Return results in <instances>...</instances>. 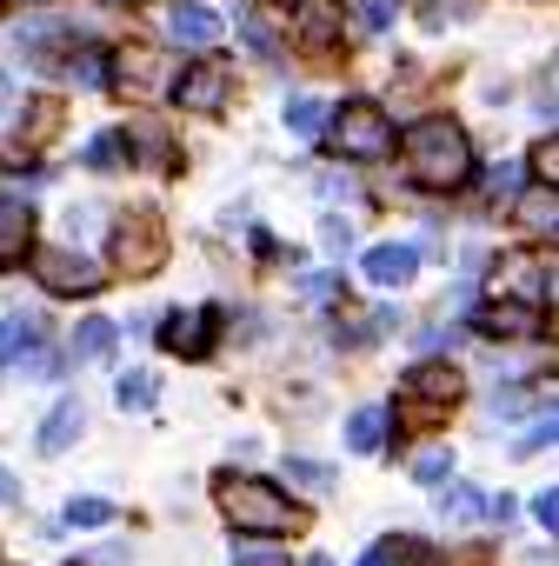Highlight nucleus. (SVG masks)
I'll return each instance as SVG.
<instances>
[{
    "label": "nucleus",
    "instance_id": "nucleus-1",
    "mask_svg": "<svg viewBox=\"0 0 559 566\" xmlns=\"http://www.w3.org/2000/svg\"><path fill=\"white\" fill-rule=\"evenodd\" d=\"M400 154H407V174L426 187V193H453V187H466V174H473V147H466V134L453 127V120H413L407 127V140H400Z\"/></svg>",
    "mask_w": 559,
    "mask_h": 566
},
{
    "label": "nucleus",
    "instance_id": "nucleus-2",
    "mask_svg": "<svg viewBox=\"0 0 559 566\" xmlns=\"http://www.w3.org/2000/svg\"><path fill=\"white\" fill-rule=\"evenodd\" d=\"M233 533H260V539H280V533H294L307 520V506H294L287 493H280L273 480H253V473H220L213 480Z\"/></svg>",
    "mask_w": 559,
    "mask_h": 566
},
{
    "label": "nucleus",
    "instance_id": "nucleus-3",
    "mask_svg": "<svg viewBox=\"0 0 559 566\" xmlns=\"http://www.w3.org/2000/svg\"><path fill=\"white\" fill-rule=\"evenodd\" d=\"M327 147H334L340 160H380V154H393V120H387V107L347 101V107L327 120Z\"/></svg>",
    "mask_w": 559,
    "mask_h": 566
},
{
    "label": "nucleus",
    "instance_id": "nucleus-4",
    "mask_svg": "<svg viewBox=\"0 0 559 566\" xmlns=\"http://www.w3.org/2000/svg\"><path fill=\"white\" fill-rule=\"evenodd\" d=\"M34 280H41L54 301H87V294H101V266H94L81 247H34Z\"/></svg>",
    "mask_w": 559,
    "mask_h": 566
},
{
    "label": "nucleus",
    "instance_id": "nucleus-5",
    "mask_svg": "<svg viewBox=\"0 0 559 566\" xmlns=\"http://www.w3.org/2000/svg\"><path fill=\"white\" fill-rule=\"evenodd\" d=\"M226 87H233V67H226V61H193V67H180L173 101H180L187 114H220V107H226Z\"/></svg>",
    "mask_w": 559,
    "mask_h": 566
},
{
    "label": "nucleus",
    "instance_id": "nucleus-6",
    "mask_svg": "<svg viewBox=\"0 0 559 566\" xmlns=\"http://www.w3.org/2000/svg\"><path fill=\"white\" fill-rule=\"evenodd\" d=\"M213 334H220V307H193V314H167L160 321V347L180 354V360H207Z\"/></svg>",
    "mask_w": 559,
    "mask_h": 566
},
{
    "label": "nucleus",
    "instance_id": "nucleus-7",
    "mask_svg": "<svg viewBox=\"0 0 559 566\" xmlns=\"http://www.w3.org/2000/svg\"><path fill=\"white\" fill-rule=\"evenodd\" d=\"M400 394H413L420 413H446V407L466 394V380H460V367H446V360H420V367H407Z\"/></svg>",
    "mask_w": 559,
    "mask_h": 566
},
{
    "label": "nucleus",
    "instance_id": "nucleus-8",
    "mask_svg": "<svg viewBox=\"0 0 559 566\" xmlns=\"http://www.w3.org/2000/svg\"><path fill=\"white\" fill-rule=\"evenodd\" d=\"M167 260V240L154 233V220H120V233H114V273H154Z\"/></svg>",
    "mask_w": 559,
    "mask_h": 566
},
{
    "label": "nucleus",
    "instance_id": "nucleus-9",
    "mask_svg": "<svg viewBox=\"0 0 559 566\" xmlns=\"http://www.w3.org/2000/svg\"><path fill=\"white\" fill-rule=\"evenodd\" d=\"M486 340H539V307H526V301H513V294H499L493 307H479V321H473Z\"/></svg>",
    "mask_w": 559,
    "mask_h": 566
},
{
    "label": "nucleus",
    "instance_id": "nucleus-10",
    "mask_svg": "<svg viewBox=\"0 0 559 566\" xmlns=\"http://www.w3.org/2000/svg\"><path fill=\"white\" fill-rule=\"evenodd\" d=\"M81 433H87V400H81V394H61V400H54V413L41 420L34 447H41V453L54 460V453H67V447L81 440Z\"/></svg>",
    "mask_w": 559,
    "mask_h": 566
},
{
    "label": "nucleus",
    "instance_id": "nucleus-11",
    "mask_svg": "<svg viewBox=\"0 0 559 566\" xmlns=\"http://www.w3.org/2000/svg\"><path fill=\"white\" fill-rule=\"evenodd\" d=\"M21 260H34V207L0 193V266H21Z\"/></svg>",
    "mask_w": 559,
    "mask_h": 566
},
{
    "label": "nucleus",
    "instance_id": "nucleus-12",
    "mask_svg": "<svg viewBox=\"0 0 559 566\" xmlns=\"http://www.w3.org/2000/svg\"><path fill=\"white\" fill-rule=\"evenodd\" d=\"M413 273H420V247H407V240H380L367 253V280H373V287H413Z\"/></svg>",
    "mask_w": 559,
    "mask_h": 566
},
{
    "label": "nucleus",
    "instance_id": "nucleus-13",
    "mask_svg": "<svg viewBox=\"0 0 559 566\" xmlns=\"http://www.w3.org/2000/svg\"><path fill=\"white\" fill-rule=\"evenodd\" d=\"M167 34H173L180 48H213V41H220V14L207 8V0H173Z\"/></svg>",
    "mask_w": 559,
    "mask_h": 566
},
{
    "label": "nucleus",
    "instance_id": "nucleus-14",
    "mask_svg": "<svg viewBox=\"0 0 559 566\" xmlns=\"http://www.w3.org/2000/svg\"><path fill=\"white\" fill-rule=\"evenodd\" d=\"M513 220L526 233H539V240H559V187H526L513 200Z\"/></svg>",
    "mask_w": 559,
    "mask_h": 566
},
{
    "label": "nucleus",
    "instance_id": "nucleus-15",
    "mask_svg": "<svg viewBox=\"0 0 559 566\" xmlns=\"http://www.w3.org/2000/svg\"><path fill=\"white\" fill-rule=\"evenodd\" d=\"M387 420H393V413H387L380 400L354 407V413H347V453H380V447H387Z\"/></svg>",
    "mask_w": 559,
    "mask_h": 566
},
{
    "label": "nucleus",
    "instance_id": "nucleus-16",
    "mask_svg": "<svg viewBox=\"0 0 559 566\" xmlns=\"http://www.w3.org/2000/svg\"><path fill=\"white\" fill-rule=\"evenodd\" d=\"M74 360H81V367H101V360H114V321L87 314V321L74 327Z\"/></svg>",
    "mask_w": 559,
    "mask_h": 566
},
{
    "label": "nucleus",
    "instance_id": "nucleus-17",
    "mask_svg": "<svg viewBox=\"0 0 559 566\" xmlns=\"http://www.w3.org/2000/svg\"><path fill=\"white\" fill-rule=\"evenodd\" d=\"M327 120H334V107H327V101H314V94H294V101H287V127H294L300 140L327 134Z\"/></svg>",
    "mask_w": 559,
    "mask_h": 566
},
{
    "label": "nucleus",
    "instance_id": "nucleus-18",
    "mask_svg": "<svg viewBox=\"0 0 559 566\" xmlns=\"http://www.w3.org/2000/svg\"><path fill=\"white\" fill-rule=\"evenodd\" d=\"M440 513H446V520H479V513H486V493H479L473 480H446V486H440Z\"/></svg>",
    "mask_w": 559,
    "mask_h": 566
},
{
    "label": "nucleus",
    "instance_id": "nucleus-19",
    "mask_svg": "<svg viewBox=\"0 0 559 566\" xmlns=\"http://www.w3.org/2000/svg\"><path fill=\"white\" fill-rule=\"evenodd\" d=\"M233 566H294V553H280V546H273V539H260V533H240Z\"/></svg>",
    "mask_w": 559,
    "mask_h": 566
},
{
    "label": "nucleus",
    "instance_id": "nucleus-20",
    "mask_svg": "<svg viewBox=\"0 0 559 566\" xmlns=\"http://www.w3.org/2000/svg\"><path fill=\"white\" fill-rule=\"evenodd\" d=\"M114 407H120V413H147V407H154V374H120Z\"/></svg>",
    "mask_w": 559,
    "mask_h": 566
},
{
    "label": "nucleus",
    "instance_id": "nucleus-21",
    "mask_svg": "<svg viewBox=\"0 0 559 566\" xmlns=\"http://www.w3.org/2000/svg\"><path fill=\"white\" fill-rule=\"evenodd\" d=\"M413 480H420V486L453 480V447H420V453H413Z\"/></svg>",
    "mask_w": 559,
    "mask_h": 566
},
{
    "label": "nucleus",
    "instance_id": "nucleus-22",
    "mask_svg": "<svg viewBox=\"0 0 559 566\" xmlns=\"http://www.w3.org/2000/svg\"><path fill=\"white\" fill-rule=\"evenodd\" d=\"M287 480H294L300 493H334V467H327V460H300V453H294V460H287Z\"/></svg>",
    "mask_w": 559,
    "mask_h": 566
},
{
    "label": "nucleus",
    "instance_id": "nucleus-23",
    "mask_svg": "<svg viewBox=\"0 0 559 566\" xmlns=\"http://www.w3.org/2000/svg\"><path fill=\"white\" fill-rule=\"evenodd\" d=\"M546 447H559V407H552L539 427H526V433L513 440V460H532V453H546Z\"/></svg>",
    "mask_w": 559,
    "mask_h": 566
},
{
    "label": "nucleus",
    "instance_id": "nucleus-24",
    "mask_svg": "<svg viewBox=\"0 0 559 566\" xmlns=\"http://www.w3.org/2000/svg\"><path fill=\"white\" fill-rule=\"evenodd\" d=\"M114 520V500H101V493H74L67 500V526H107Z\"/></svg>",
    "mask_w": 559,
    "mask_h": 566
},
{
    "label": "nucleus",
    "instance_id": "nucleus-25",
    "mask_svg": "<svg viewBox=\"0 0 559 566\" xmlns=\"http://www.w3.org/2000/svg\"><path fill=\"white\" fill-rule=\"evenodd\" d=\"M300 34H307L314 48H327V41H334V8H320V0H307V8H300Z\"/></svg>",
    "mask_w": 559,
    "mask_h": 566
},
{
    "label": "nucleus",
    "instance_id": "nucleus-26",
    "mask_svg": "<svg viewBox=\"0 0 559 566\" xmlns=\"http://www.w3.org/2000/svg\"><path fill=\"white\" fill-rule=\"evenodd\" d=\"M532 407H539V400H532L526 387H506V394H493V407H486V413H493V420H526Z\"/></svg>",
    "mask_w": 559,
    "mask_h": 566
},
{
    "label": "nucleus",
    "instance_id": "nucleus-27",
    "mask_svg": "<svg viewBox=\"0 0 559 566\" xmlns=\"http://www.w3.org/2000/svg\"><path fill=\"white\" fill-rule=\"evenodd\" d=\"M81 160H87V167H101V174H107V167H120V134H94Z\"/></svg>",
    "mask_w": 559,
    "mask_h": 566
},
{
    "label": "nucleus",
    "instance_id": "nucleus-28",
    "mask_svg": "<svg viewBox=\"0 0 559 566\" xmlns=\"http://www.w3.org/2000/svg\"><path fill=\"white\" fill-rule=\"evenodd\" d=\"M393 14H400V0H360V28H367V34H387Z\"/></svg>",
    "mask_w": 559,
    "mask_h": 566
},
{
    "label": "nucleus",
    "instance_id": "nucleus-29",
    "mask_svg": "<svg viewBox=\"0 0 559 566\" xmlns=\"http://www.w3.org/2000/svg\"><path fill=\"white\" fill-rule=\"evenodd\" d=\"M320 240H327V253H354V220L327 213V220H320Z\"/></svg>",
    "mask_w": 559,
    "mask_h": 566
},
{
    "label": "nucleus",
    "instance_id": "nucleus-30",
    "mask_svg": "<svg viewBox=\"0 0 559 566\" xmlns=\"http://www.w3.org/2000/svg\"><path fill=\"white\" fill-rule=\"evenodd\" d=\"M380 553H387L393 566H420V559H426L433 546H426V539H380Z\"/></svg>",
    "mask_w": 559,
    "mask_h": 566
},
{
    "label": "nucleus",
    "instance_id": "nucleus-31",
    "mask_svg": "<svg viewBox=\"0 0 559 566\" xmlns=\"http://www.w3.org/2000/svg\"><path fill=\"white\" fill-rule=\"evenodd\" d=\"M294 287H300V301H334V287H340V280H334V273H300Z\"/></svg>",
    "mask_w": 559,
    "mask_h": 566
},
{
    "label": "nucleus",
    "instance_id": "nucleus-32",
    "mask_svg": "<svg viewBox=\"0 0 559 566\" xmlns=\"http://www.w3.org/2000/svg\"><path fill=\"white\" fill-rule=\"evenodd\" d=\"M532 174H539L546 187H559V140H539V154H532Z\"/></svg>",
    "mask_w": 559,
    "mask_h": 566
},
{
    "label": "nucleus",
    "instance_id": "nucleus-33",
    "mask_svg": "<svg viewBox=\"0 0 559 566\" xmlns=\"http://www.w3.org/2000/svg\"><path fill=\"white\" fill-rule=\"evenodd\" d=\"M240 34H246V48H253L260 61H273V54H280V41H273V34H266L260 21H240Z\"/></svg>",
    "mask_w": 559,
    "mask_h": 566
},
{
    "label": "nucleus",
    "instance_id": "nucleus-34",
    "mask_svg": "<svg viewBox=\"0 0 559 566\" xmlns=\"http://www.w3.org/2000/svg\"><path fill=\"white\" fill-rule=\"evenodd\" d=\"M532 520L559 533V486H546V493H532Z\"/></svg>",
    "mask_w": 559,
    "mask_h": 566
},
{
    "label": "nucleus",
    "instance_id": "nucleus-35",
    "mask_svg": "<svg viewBox=\"0 0 559 566\" xmlns=\"http://www.w3.org/2000/svg\"><path fill=\"white\" fill-rule=\"evenodd\" d=\"M513 187H519V167H513V160H499V167L486 174V193L499 200V193H513Z\"/></svg>",
    "mask_w": 559,
    "mask_h": 566
},
{
    "label": "nucleus",
    "instance_id": "nucleus-36",
    "mask_svg": "<svg viewBox=\"0 0 559 566\" xmlns=\"http://www.w3.org/2000/svg\"><path fill=\"white\" fill-rule=\"evenodd\" d=\"M513 513H519V506H513V493H493V500H486V520H499V526H506Z\"/></svg>",
    "mask_w": 559,
    "mask_h": 566
},
{
    "label": "nucleus",
    "instance_id": "nucleus-37",
    "mask_svg": "<svg viewBox=\"0 0 559 566\" xmlns=\"http://www.w3.org/2000/svg\"><path fill=\"white\" fill-rule=\"evenodd\" d=\"M0 500H8V506H14V500H21V480H14V473H8V467H0Z\"/></svg>",
    "mask_w": 559,
    "mask_h": 566
},
{
    "label": "nucleus",
    "instance_id": "nucleus-38",
    "mask_svg": "<svg viewBox=\"0 0 559 566\" xmlns=\"http://www.w3.org/2000/svg\"><path fill=\"white\" fill-rule=\"evenodd\" d=\"M0 167H28V154H21L14 140H0Z\"/></svg>",
    "mask_w": 559,
    "mask_h": 566
},
{
    "label": "nucleus",
    "instance_id": "nucleus-39",
    "mask_svg": "<svg viewBox=\"0 0 559 566\" xmlns=\"http://www.w3.org/2000/svg\"><path fill=\"white\" fill-rule=\"evenodd\" d=\"M539 114H546V120H559V101H552V94H539Z\"/></svg>",
    "mask_w": 559,
    "mask_h": 566
},
{
    "label": "nucleus",
    "instance_id": "nucleus-40",
    "mask_svg": "<svg viewBox=\"0 0 559 566\" xmlns=\"http://www.w3.org/2000/svg\"><path fill=\"white\" fill-rule=\"evenodd\" d=\"M360 566H393V559H387V553H380V546H373V553H367V559H360Z\"/></svg>",
    "mask_w": 559,
    "mask_h": 566
},
{
    "label": "nucleus",
    "instance_id": "nucleus-41",
    "mask_svg": "<svg viewBox=\"0 0 559 566\" xmlns=\"http://www.w3.org/2000/svg\"><path fill=\"white\" fill-rule=\"evenodd\" d=\"M0 101H14V81H8V74H0Z\"/></svg>",
    "mask_w": 559,
    "mask_h": 566
},
{
    "label": "nucleus",
    "instance_id": "nucleus-42",
    "mask_svg": "<svg viewBox=\"0 0 559 566\" xmlns=\"http://www.w3.org/2000/svg\"><path fill=\"white\" fill-rule=\"evenodd\" d=\"M307 566H334V559H327V553H314V559H307Z\"/></svg>",
    "mask_w": 559,
    "mask_h": 566
},
{
    "label": "nucleus",
    "instance_id": "nucleus-43",
    "mask_svg": "<svg viewBox=\"0 0 559 566\" xmlns=\"http://www.w3.org/2000/svg\"><path fill=\"white\" fill-rule=\"evenodd\" d=\"M107 8H134V0H107Z\"/></svg>",
    "mask_w": 559,
    "mask_h": 566
},
{
    "label": "nucleus",
    "instance_id": "nucleus-44",
    "mask_svg": "<svg viewBox=\"0 0 559 566\" xmlns=\"http://www.w3.org/2000/svg\"><path fill=\"white\" fill-rule=\"evenodd\" d=\"M0 374H8V354H0Z\"/></svg>",
    "mask_w": 559,
    "mask_h": 566
},
{
    "label": "nucleus",
    "instance_id": "nucleus-45",
    "mask_svg": "<svg viewBox=\"0 0 559 566\" xmlns=\"http://www.w3.org/2000/svg\"><path fill=\"white\" fill-rule=\"evenodd\" d=\"M280 8H294V0H280Z\"/></svg>",
    "mask_w": 559,
    "mask_h": 566
}]
</instances>
